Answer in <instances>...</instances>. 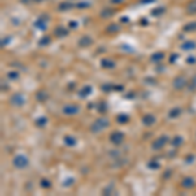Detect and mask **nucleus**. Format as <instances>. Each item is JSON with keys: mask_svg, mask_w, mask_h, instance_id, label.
Listing matches in <instances>:
<instances>
[{"mask_svg": "<svg viewBox=\"0 0 196 196\" xmlns=\"http://www.w3.org/2000/svg\"><path fill=\"white\" fill-rule=\"evenodd\" d=\"M110 126V120L107 118H99V119H96L92 126H90V131L93 133H98V132H102L103 129H106Z\"/></svg>", "mask_w": 196, "mask_h": 196, "instance_id": "1", "label": "nucleus"}, {"mask_svg": "<svg viewBox=\"0 0 196 196\" xmlns=\"http://www.w3.org/2000/svg\"><path fill=\"white\" fill-rule=\"evenodd\" d=\"M29 165V158L24 154H17L13 158V166L16 169H25Z\"/></svg>", "mask_w": 196, "mask_h": 196, "instance_id": "2", "label": "nucleus"}, {"mask_svg": "<svg viewBox=\"0 0 196 196\" xmlns=\"http://www.w3.org/2000/svg\"><path fill=\"white\" fill-rule=\"evenodd\" d=\"M188 85V80H187V77L186 76H176L175 77V80L173 81V88L175 89V90H182L183 88H186Z\"/></svg>", "mask_w": 196, "mask_h": 196, "instance_id": "3", "label": "nucleus"}, {"mask_svg": "<svg viewBox=\"0 0 196 196\" xmlns=\"http://www.w3.org/2000/svg\"><path fill=\"white\" fill-rule=\"evenodd\" d=\"M168 141H169V137L166 135L163 136H159L158 139H156L153 142H152V149L153 150H159V149H162V148L168 144Z\"/></svg>", "mask_w": 196, "mask_h": 196, "instance_id": "4", "label": "nucleus"}, {"mask_svg": "<svg viewBox=\"0 0 196 196\" xmlns=\"http://www.w3.org/2000/svg\"><path fill=\"white\" fill-rule=\"evenodd\" d=\"M25 102H26V97L21 93H16L11 97V103L16 106V107H21V106L25 105Z\"/></svg>", "mask_w": 196, "mask_h": 196, "instance_id": "5", "label": "nucleus"}, {"mask_svg": "<svg viewBox=\"0 0 196 196\" xmlns=\"http://www.w3.org/2000/svg\"><path fill=\"white\" fill-rule=\"evenodd\" d=\"M124 140V135L120 131H114L111 135H110V142L114 145H120Z\"/></svg>", "mask_w": 196, "mask_h": 196, "instance_id": "6", "label": "nucleus"}, {"mask_svg": "<svg viewBox=\"0 0 196 196\" xmlns=\"http://www.w3.org/2000/svg\"><path fill=\"white\" fill-rule=\"evenodd\" d=\"M80 112V106L77 105H65L63 107V114L64 115H68V116H72L76 115Z\"/></svg>", "mask_w": 196, "mask_h": 196, "instance_id": "7", "label": "nucleus"}, {"mask_svg": "<svg viewBox=\"0 0 196 196\" xmlns=\"http://www.w3.org/2000/svg\"><path fill=\"white\" fill-rule=\"evenodd\" d=\"M195 179L191 176H186V178H183L182 182H181V186L183 188H186V189H189V188H194L195 187Z\"/></svg>", "mask_w": 196, "mask_h": 196, "instance_id": "8", "label": "nucleus"}, {"mask_svg": "<svg viewBox=\"0 0 196 196\" xmlns=\"http://www.w3.org/2000/svg\"><path fill=\"white\" fill-rule=\"evenodd\" d=\"M141 122H142V124H144L145 127H150V126H153V124L156 123V118H154V115H152V114H145L144 116H142Z\"/></svg>", "mask_w": 196, "mask_h": 196, "instance_id": "9", "label": "nucleus"}, {"mask_svg": "<svg viewBox=\"0 0 196 196\" xmlns=\"http://www.w3.org/2000/svg\"><path fill=\"white\" fill-rule=\"evenodd\" d=\"M101 67L105 69H112V68H115V62L110 58H103L101 60Z\"/></svg>", "mask_w": 196, "mask_h": 196, "instance_id": "10", "label": "nucleus"}, {"mask_svg": "<svg viewBox=\"0 0 196 196\" xmlns=\"http://www.w3.org/2000/svg\"><path fill=\"white\" fill-rule=\"evenodd\" d=\"M92 90H93V88L90 85H85L84 88H81L79 90V97L86 98L88 96H90V94H92Z\"/></svg>", "mask_w": 196, "mask_h": 196, "instance_id": "11", "label": "nucleus"}, {"mask_svg": "<svg viewBox=\"0 0 196 196\" xmlns=\"http://www.w3.org/2000/svg\"><path fill=\"white\" fill-rule=\"evenodd\" d=\"M46 26H47V19H46V16L39 17V19L35 21V28L41 29V30H45Z\"/></svg>", "mask_w": 196, "mask_h": 196, "instance_id": "12", "label": "nucleus"}, {"mask_svg": "<svg viewBox=\"0 0 196 196\" xmlns=\"http://www.w3.org/2000/svg\"><path fill=\"white\" fill-rule=\"evenodd\" d=\"M93 43V39L90 37H88V35H84L82 38H80L79 41V46L80 47H88V46H90Z\"/></svg>", "mask_w": 196, "mask_h": 196, "instance_id": "13", "label": "nucleus"}, {"mask_svg": "<svg viewBox=\"0 0 196 196\" xmlns=\"http://www.w3.org/2000/svg\"><path fill=\"white\" fill-rule=\"evenodd\" d=\"M181 47H182V50H185V51H191V50L196 49V43L194 41H186L185 43H182Z\"/></svg>", "mask_w": 196, "mask_h": 196, "instance_id": "14", "label": "nucleus"}, {"mask_svg": "<svg viewBox=\"0 0 196 196\" xmlns=\"http://www.w3.org/2000/svg\"><path fill=\"white\" fill-rule=\"evenodd\" d=\"M163 58H165V54L161 51H158V52H154V54L150 56V60L153 63H159V62H162L163 60Z\"/></svg>", "mask_w": 196, "mask_h": 196, "instance_id": "15", "label": "nucleus"}, {"mask_svg": "<svg viewBox=\"0 0 196 196\" xmlns=\"http://www.w3.org/2000/svg\"><path fill=\"white\" fill-rule=\"evenodd\" d=\"M35 98H37V101H39V102H45V101H47V98H49V94L45 90H38L37 94H35Z\"/></svg>", "mask_w": 196, "mask_h": 196, "instance_id": "16", "label": "nucleus"}, {"mask_svg": "<svg viewBox=\"0 0 196 196\" xmlns=\"http://www.w3.org/2000/svg\"><path fill=\"white\" fill-rule=\"evenodd\" d=\"M64 142H65L67 146H75L77 140H76V137H73V136L67 135V136H64Z\"/></svg>", "mask_w": 196, "mask_h": 196, "instance_id": "17", "label": "nucleus"}, {"mask_svg": "<svg viewBox=\"0 0 196 196\" xmlns=\"http://www.w3.org/2000/svg\"><path fill=\"white\" fill-rule=\"evenodd\" d=\"M186 9H187V13H189V15H196V0H194V2H189V3L187 4Z\"/></svg>", "mask_w": 196, "mask_h": 196, "instance_id": "18", "label": "nucleus"}, {"mask_svg": "<svg viewBox=\"0 0 196 196\" xmlns=\"http://www.w3.org/2000/svg\"><path fill=\"white\" fill-rule=\"evenodd\" d=\"M183 142H185V139H183L182 136L178 135V136H174L173 140H171V145H173V146H181Z\"/></svg>", "mask_w": 196, "mask_h": 196, "instance_id": "19", "label": "nucleus"}, {"mask_svg": "<svg viewBox=\"0 0 196 196\" xmlns=\"http://www.w3.org/2000/svg\"><path fill=\"white\" fill-rule=\"evenodd\" d=\"M47 124V118L46 116H39L35 119V126L39 127V128H43Z\"/></svg>", "mask_w": 196, "mask_h": 196, "instance_id": "20", "label": "nucleus"}, {"mask_svg": "<svg viewBox=\"0 0 196 196\" xmlns=\"http://www.w3.org/2000/svg\"><path fill=\"white\" fill-rule=\"evenodd\" d=\"M182 114V109L181 107H174V109H171L170 111H169V118H178Z\"/></svg>", "mask_w": 196, "mask_h": 196, "instance_id": "21", "label": "nucleus"}, {"mask_svg": "<svg viewBox=\"0 0 196 196\" xmlns=\"http://www.w3.org/2000/svg\"><path fill=\"white\" fill-rule=\"evenodd\" d=\"M19 77H20V73L17 72V71H9V72L7 73V79L11 80V81L19 80Z\"/></svg>", "mask_w": 196, "mask_h": 196, "instance_id": "22", "label": "nucleus"}, {"mask_svg": "<svg viewBox=\"0 0 196 196\" xmlns=\"http://www.w3.org/2000/svg\"><path fill=\"white\" fill-rule=\"evenodd\" d=\"M55 34L58 35V38H63V37H65V35L68 34V30L65 28H63V26H59L55 30Z\"/></svg>", "mask_w": 196, "mask_h": 196, "instance_id": "23", "label": "nucleus"}, {"mask_svg": "<svg viewBox=\"0 0 196 196\" xmlns=\"http://www.w3.org/2000/svg\"><path fill=\"white\" fill-rule=\"evenodd\" d=\"M116 120H118V123H120V124H126V123L129 122V116L127 114H120V115L116 116Z\"/></svg>", "mask_w": 196, "mask_h": 196, "instance_id": "24", "label": "nucleus"}, {"mask_svg": "<svg viewBox=\"0 0 196 196\" xmlns=\"http://www.w3.org/2000/svg\"><path fill=\"white\" fill-rule=\"evenodd\" d=\"M183 30H185V32H187V33L196 30V21H194V22H189V24H187V25H185V28H183Z\"/></svg>", "mask_w": 196, "mask_h": 196, "instance_id": "25", "label": "nucleus"}, {"mask_svg": "<svg viewBox=\"0 0 196 196\" xmlns=\"http://www.w3.org/2000/svg\"><path fill=\"white\" fill-rule=\"evenodd\" d=\"M187 88H188V90H196V75L191 79V81H188V85H187Z\"/></svg>", "mask_w": 196, "mask_h": 196, "instance_id": "26", "label": "nucleus"}, {"mask_svg": "<svg viewBox=\"0 0 196 196\" xmlns=\"http://www.w3.org/2000/svg\"><path fill=\"white\" fill-rule=\"evenodd\" d=\"M39 185H41V187L42 188H50L51 187V182L49 181V179H41V182H39Z\"/></svg>", "mask_w": 196, "mask_h": 196, "instance_id": "27", "label": "nucleus"}, {"mask_svg": "<svg viewBox=\"0 0 196 196\" xmlns=\"http://www.w3.org/2000/svg\"><path fill=\"white\" fill-rule=\"evenodd\" d=\"M110 194H114V186H107V187H106L105 189H103V195H110Z\"/></svg>", "mask_w": 196, "mask_h": 196, "instance_id": "28", "label": "nucleus"}, {"mask_svg": "<svg viewBox=\"0 0 196 196\" xmlns=\"http://www.w3.org/2000/svg\"><path fill=\"white\" fill-rule=\"evenodd\" d=\"M114 86H115V85H111V84H105V85H102V90H103V92H110V90H114Z\"/></svg>", "mask_w": 196, "mask_h": 196, "instance_id": "29", "label": "nucleus"}, {"mask_svg": "<svg viewBox=\"0 0 196 196\" xmlns=\"http://www.w3.org/2000/svg\"><path fill=\"white\" fill-rule=\"evenodd\" d=\"M49 43H50V37H43V39L39 41L41 46H45V45H49Z\"/></svg>", "mask_w": 196, "mask_h": 196, "instance_id": "30", "label": "nucleus"}, {"mask_svg": "<svg viewBox=\"0 0 196 196\" xmlns=\"http://www.w3.org/2000/svg\"><path fill=\"white\" fill-rule=\"evenodd\" d=\"M118 30H119V28H118V25H110L109 28H107V32L110 33H115V32H118Z\"/></svg>", "mask_w": 196, "mask_h": 196, "instance_id": "31", "label": "nucleus"}, {"mask_svg": "<svg viewBox=\"0 0 196 196\" xmlns=\"http://www.w3.org/2000/svg\"><path fill=\"white\" fill-rule=\"evenodd\" d=\"M165 11V8H157V9H153L152 11V15H154V16H157V15H159V13H162V12Z\"/></svg>", "mask_w": 196, "mask_h": 196, "instance_id": "32", "label": "nucleus"}, {"mask_svg": "<svg viewBox=\"0 0 196 196\" xmlns=\"http://www.w3.org/2000/svg\"><path fill=\"white\" fill-rule=\"evenodd\" d=\"M148 166H149L150 169H158V168H159L158 162H156V161H150V162H149V165H148Z\"/></svg>", "mask_w": 196, "mask_h": 196, "instance_id": "33", "label": "nucleus"}, {"mask_svg": "<svg viewBox=\"0 0 196 196\" xmlns=\"http://www.w3.org/2000/svg\"><path fill=\"white\" fill-rule=\"evenodd\" d=\"M186 62H187L188 64H195V63H196V58H195V56H188Z\"/></svg>", "mask_w": 196, "mask_h": 196, "instance_id": "34", "label": "nucleus"}, {"mask_svg": "<svg viewBox=\"0 0 196 196\" xmlns=\"http://www.w3.org/2000/svg\"><path fill=\"white\" fill-rule=\"evenodd\" d=\"M98 111H99V112H105V111H106V103H105V102H102V103L98 106Z\"/></svg>", "mask_w": 196, "mask_h": 196, "instance_id": "35", "label": "nucleus"}, {"mask_svg": "<svg viewBox=\"0 0 196 196\" xmlns=\"http://www.w3.org/2000/svg\"><path fill=\"white\" fill-rule=\"evenodd\" d=\"M112 13H114V11H110V9H107V11L102 12V17H103V19H106V16H110V15H112Z\"/></svg>", "mask_w": 196, "mask_h": 196, "instance_id": "36", "label": "nucleus"}, {"mask_svg": "<svg viewBox=\"0 0 196 196\" xmlns=\"http://www.w3.org/2000/svg\"><path fill=\"white\" fill-rule=\"evenodd\" d=\"M69 8H71V4H67V3L60 4V11H65V9H69Z\"/></svg>", "mask_w": 196, "mask_h": 196, "instance_id": "37", "label": "nucleus"}, {"mask_svg": "<svg viewBox=\"0 0 196 196\" xmlns=\"http://www.w3.org/2000/svg\"><path fill=\"white\" fill-rule=\"evenodd\" d=\"M194 159H195V156H194V154H189V156L186 157V162H187V163H191Z\"/></svg>", "mask_w": 196, "mask_h": 196, "instance_id": "38", "label": "nucleus"}, {"mask_svg": "<svg viewBox=\"0 0 196 196\" xmlns=\"http://www.w3.org/2000/svg\"><path fill=\"white\" fill-rule=\"evenodd\" d=\"M176 58H178V54H173L170 56V63H174L176 60Z\"/></svg>", "mask_w": 196, "mask_h": 196, "instance_id": "39", "label": "nucleus"}, {"mask_svg": "<svg viewBox=\"0 0 196 196\" xmlns=\"http://www.w3.org/2000/svg\"><path fill=\"white\" fill-rule=\"evenodd\" d=\"M71 183H73V179H72V178H69V179L65 181V182H64V185H65V186H71Z\"/></svg>", "mask_w": 196, "mask_h": 196, "instance_id": "40", "label": "nucleus"}, {"mask_svg": "<svg viewBox=\"0 0 196 196\" xmlns=\"http://www.w3.org/2000/svg\"><path fill=\"white\" fill-rule=\"evenodd\" d=\"M88 4L86 3H81V4H77V8H86Z\"/></svg>", "mask_w": 196, "mask_h": 196, "instance_id": "41", "label": "nucleus"}, {"mask_svg": "<svg viewBox=\"0 0 196 196\" xmlns=\"http://www.w3.org/2000/svg\"><path fill=\"white\" fill-rule=\"evenodd\" d=\"M123 0H111V3H122Z\"/></svg>", "mask_w": 196, "mask_h": 196, "instance_id": "42", "label": "nucleus"}]
</instances>
